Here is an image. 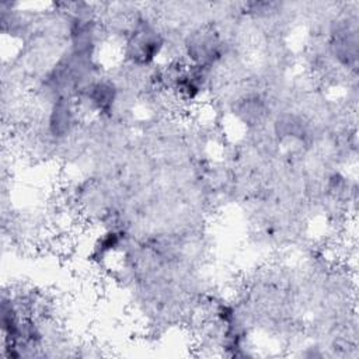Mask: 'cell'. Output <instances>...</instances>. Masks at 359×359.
<instances>
[{
    "label": "cell",
    "instance_id": "3",
    "mask_svg": "<svg viewBox=\"0 0 359 359\" xmlns=\"http://www.w3.org/2000/svg\"><path fill=\"white\" fill-rule=\"evenodd\" d=\"M83 94L94 111L108 112L115 101L116 91L115 87L108 81H95L91 83Z\"/></svg>",
    "mask_w": 359,
    "mask_h": 359
},
{
    "label": "cell",
    "instance_id": "2",
    "mask_svg": "<svg viewBox=\"0 0 359 359\" xmlns=\"http://www.w3.org/2000/svg\"><path fill=\"white\" fill-rule=\"evenodd\" d=\"M188 53L194 65L206 67L219 55V41L210 29H199L192 34L188 42Z\"/></svg>",
    "mask_w": 359,
    "mask_h": 359
},
{
    "label": "cell",
    "instance_id": "1",
    "mask_svg": "<svg viewBox=\"0 0 359 359\" xmlns=\"http://www.w3.org/2000/svg\"><path fill=\"white\" fill-rule=\"evenodd\" d=\"M163 48V39L158 32L149 24H139L128 38L125 53L137 63L147 65L154 60Z\"/></svg>",
    "mask_w": 359,
    "mask_h": 359
},
{
    "label": "cell",
    "instance_id": "4",
    "mask_svg": "<svg viewBox=\"0 0 359 359\" xmlns=\"http://www.w3.org/2000/svg\"><path fill=\"white\" fill-rule=\"evenodd\" d=\"M74 123V108L67 98H60L55 102L50 118L49 128L55 136H65Z\"/></svg>",
    "mask_w": 359,
    "mask_h": 359
}]
</instances>
